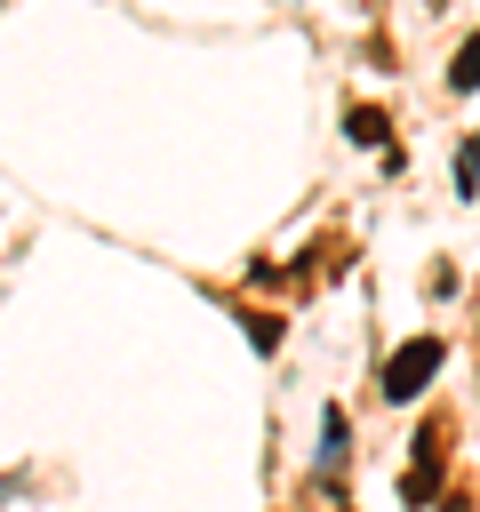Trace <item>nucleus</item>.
<instances>
[{"label": "nucleus", "mask_w": 480, "mask_h": 512, "mask_svg": "<svg viewBox=\"0 0 480 512\" xmlns=\"http://www.w3.org/2000/svg\"><path fill=\"white\" fill-rule=\"evenodd\" d=\"M440 360H448V344H440V336H408V344L384 360V400H416V392L440 376Z\"/></svg>", "instance_id": "obj_1"}, {"label": "nucleus", "mask_w": 480, "mask_h": 512, "mask_svg": "<svg viewBox=\"0 0 480 512\" xmlns=\"http://www.w3.org/2000/svg\"><path fill=\"white\" fill-rule=\"evenodd\" d=\"M440 440H448V432H440V424H432V432H424V448H416V464H408V472H400V496H408V512H416V504H432V496H440V464H448V448H440Z\"/></svg>", "instance_id": "obj_2"}, {"label": "nucleus", "mask_w": 480, "mask_h": 512, "mask_svg": "<svg viewBox=\"0 0 480 512\" xmlns=\"http://www.w3.org/2000/svg\"><path fill=\"white\" fill-rule=\"evenodd\" d=\"M344 128H352L360 144H376V152H384V168H400V152L384 144V112H376V104H352V112H344Z\"/></svg>", "instance_id": "obj_3"}, {"label": "nucleus", "mask_w": 480, "mask_h": 512, "mask_svg": "<svg viewBox=\"0 0 480 512\" xmlns=\"http://www.w3.org/2000/svg\"><path fill=\"white\" fill-rule=\"evenodd\" d=\"M336 464H344V408L320 416V472H336Z\"/></svg>", "instance_id": "obj_4"}, {"label": "nucleus", "mask_w": 480, "mask_h": 512, "mask_svg": "<svg viewBox=\"0 0 480 512\" xmlns=\"http://www.w3.org/2000/svg\"><path fill=\"white\" fill-rule=\"evenodd\" d=\"M448 88H480V32L456 48V64H448Z\"/></svg>", "instance_id": "obj_5"}, {"label": "nucleus", "mask_w": 480, "mask_h": 512, "mask_svg": "<svg viewBox=\"0 0 480 512\" xmlns=\"http://www.w3.org/2000/svg\"><path fill=\"white\" fill-rule=\"evenodd\" d=\"M456 192H480V136L456 144Z\"/></svg>", "instance_id": "obj_6"}]
</instances>
